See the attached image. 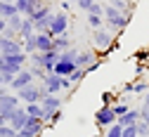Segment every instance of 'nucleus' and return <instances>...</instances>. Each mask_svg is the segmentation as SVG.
Listing matches in <instances>:
<instances>
[{
    "mask_svg": "<svg viewBox=\"0 0 149 137\" xmlns=\"http://www.w3.org/2000/svg\"><path fill=\"white\" fill-rule=\"evenodd\" d=\"M133 57H135V62H137V64H142V62L149 59V50H147V47H144V50H137Z\"/></svg>",
    "mask_w": 149,
    "mask_h": 137,
    "instance_id": "obj_34",
    "label": "nucleus"
},
{
    "mask_svg": "<svg viewBox=\"0 0 149 137\" xmlns=\"http://www.w3.org/2000/svg\"><path fill=\"white\" fill-rule=\"evenodd\" d=\"M17 106H22L17 92H10L7 88H0V113H3L5 121H10V116H12V111Z\"/></svg>",
    "mask_w": 149,
    "mask_h": 137,
    "instance_id": "obj_3",
    "label": "nucleus"
},
{
    "mask_svg": "<svg viewBox=\"0 0 149 137\" xmlns=\"http://www.w3.org/2000/svg\"><path fill=\"white\" fill-rule=\"evenodd\" d=\"M40 106H43V111H45L47 116H52L54 111H62L64 99H62L59 95H45L43 99H40Z\"/></svg>",
    "mask_w": 149,
    "mask_h": 137,
    "instance_id": "obj_10",
    "label": "nucleus"
},
{
    "mask_svg": "<svg viewBox=\"0 0 149 137\" xmlns=\"http://www.w3.org/2000/svg\"><path fill=\"white\" fill-rule=\"evenodd\" d=\"M36 45H38V52H50L54 50V38L50 33H36Z\"/></svg>",
    "mask_w": 149,
    "mask_h": 137,
    "instance_id": "obj_14",
    "label": "nucleus"
},
{
    "mask_svg": "<svg viewBox=\"0 0 149 137\" xmlns=\"http://www.w3.org/2000/svg\"><path fill=\"white\" fill-rule=\"evenodd\" d=\"M71 10V3H62V12H69Z\"/></svg>",
    "mask_w": 149,
    "mask_h": 137,
    "instance_id": "obj_40",
    "label": "nucleus"
},
{
    "mask_svg": "<svg viewBox=\"0 0 149 137\" xmlns=\"http://www.w3.org/2000/svg\"><path fill=\"white\" fill-rule=\"evenodd\" d=\"M57 59H59V52H57V50H50V52H33V54L29 57V64H38V66H43L47 73H52Z\"/></svg>",
    "mask_w": 149,
    "mask_h": 137,
    "instance_id": "obj_4",
    "label": "nucleus"
},
{
    "mask_svg": "<svg viewBox=\"0 0 149 137\" xmlns=\"http://www.w3.org/2000/svg\"><path fill=\"white\" fill-rule=\"evenodd\" d=\"M22 43L14 38H3L0 35V54H22Z\"/></svg>",
    "mask_w": 149,
    "mask_h": 137,
    "instance_id": "obj_12",
    "label": "nucleus"
},
{
    "mask_svg": "<svg viewBox=\"0 0 149 137\" xmlns=\"http://www.w3.org/2000/svg\"><path fill=\"white\" fill-rule=\"evenodd\" d=\"M66 3H73V5H76V3H78V0H66Z\"/></svg>",
    "mask_w": 149,
    "mask_h": 137,
    "instance_id": "obj_42",
    "label": "nucleus"
},
{
    "mask_svg": "<svg viewBox=\"0 0 149 137\" xmlns=\"http://www.w3.org/2000/svg\"><path fill=\"white\" fill-rule=\"evenodd\" d=\"M147 50H149V45H147Z\"/></svg>",
    "mask_w": 149,
    "mask_h": 137,
    "instance_id": "obj_43",
    "label": "nucleus"
},
{
    "mask_svg": "<svg viewBox=\"0 0 149 137\" xmlns=\"http://www.w3.org/2000/svg\"><path fill=\"white\" fill-rule=\"evenodd\" d=\"M14 5H17V12H19L22 17H31L38 7H33L31 0H14Z\"/></svg>",
    "mask_w": 149,
    "mask_h": 137,
    "instance_id": "obj_20",
    "label": "nucleus"
},
{
    "mask_svg": "<svg viewBox=\"0 0 149 137\" xmlns=\"http://www.w3.org/2000/svg\"><path fill=\"white\" fill-rule=\"evenodd\" d=\"M5 22H7V29H12V31H17V33H19V29H22V22H24V17H22V14H14V17L5 19Z\"/></svg>",
    "mask_w": 149,
    "mask_h": 137,
    "instance_id": "obj_28",
    "label": "nucleus"
},
{
    "mask_svg": "<svg viewBox=\"0 0 149 137\" xmlns=\"http://www.w3.org/2000/svg\"><path fill=\"white\" fill-rule=\"evenodd\" d=\"M118 102H121V95L111 92V90L102 92V104H107V106H114V104H118Z\"/></svg>",
    "mask_w": 149,
    "mask_h": 137,
    "instance_id": "obj_24",
    "label": "nucleus"
},
{
    "mask_svg": "<svg viewBox=\"0 0 149 137\" xmlns=\"http://www.w3.org/2000/svg\"><path fill=\"white\" fill-rule=\"evenodd\" d=\"M22 50H24V54H33V52H38V45H36V35H31V38H26V40L22 43Z\"/></svg>",
    "mask_w": 149,
    "mask_h": 137,
    "instance_id": "obj_25",
    "label": "nucleus"
},
{
    "mask_svg": "<svg viewBox=\"0 0 149 137\" xmlns=\"http://www.w3.org/2000/svg\"><path fill=\"white\" fill-rule=\"evenodd\" d=\"M0 137H17V130L5 123V125H0Z\"/></svg>",
    "mask_w": 149,
    "mask_h": 137,
    "instance_id": "obj_31",
    "label": "nucleus"
},
{
    "mask_svg": "<svg viewBox=\"0 0 149 137\" xmlns=\"http://www.w3.org/2000/svg\"><path fill=\"white\" fill-rule=\"evenodd\" d=\"M78 66H76V62H69V59H57V64H54V71L52 73H57V76H62V78H69L73 71H76Z\"/></svg>",
    "mask_w": 149,
    "mask_h": 137,
    "instance_id": "obj_13",
    "label": "nucleus"
},
{
    "mask_svg": "<svg viewBox=\"0 0 149 137\" xmlns=\"http://www.w3.org/2000/svg\"><path fill=\"white\" fill-rule=\"evenodd\" d=\"M33 83H36V78L31 76V71H29V69H22L19 73L14 76V81H12V85H10V88H12L14 92H19L22 88H26V85H33Z\"/></svg>",
    "mask_w": 149,
    "mask_h": 137,
    "instance_id": "obj_11",
    "label": "nucleus"
},
{
    "mask_svg": "<svg viewBox=\"0 0 149 137\" xmlns=\"http://www.w3.org/2000/svg\"><path fill=\"white\" fill-rule=\"evenodd\" d=\"M109 5L116 7V10L123 12V14H130V17H133V3H130V0H109Z\"/></svg>",
    "mask_w": 149,
    "mask_h": 137,
    "instance_id": "obj_22",
    "label": "nucleus"
},
{
    "mask_svg": "<svg viewBox=\"0 0 149 137\" xmlns=\"http://www.w3.org/2000/svg\"><path fill=\"white\" fill-rule=\"evenodd\" d=\"M130 109H133V106H130V104L123 99V95H121V102H118V104H114V113H116V118H121V116H123V113H128Z\"/></svg>",
    "mask_w": 149,
    "mask_h": 137,
    "instance_id": "obj_26",
    "label": "nucleus"
},
{
    "mask_svg": "<svg viewBox=\"0 0 149 137\" xmlns=\"http://www.w3.org/2000/svg\"><path fill=\"white\" fill-rule=\"evenodd\" d=\"M31 35H36V24H33V19L24 17V22H22V29H19V40L24 43L26 38H31Z\"/></svg>",
    "mask_w": 149,
    "mask_h": 137,
    "instance_id": "obj_18",
    "label": "nucleus"
},
{
    "mask_svg": "<svg viewBox=\"0 0 149 137\" xmlns=\"http://www.w3.org/2000/svg\"><path fill=\"white\" fill-rule=\"evenodd\" d=\"M71 47H73V40H71L69 33H62V35L54 38V50H57V52H66Z\"/></svg>",
    "mask_w": 149,
    "mask_h": 137,
    "instance_id": "obj_19",
    "label": "nucleus"
},
{
    "mask_svg": "<svg viewBox=\"0 0 149 137\" xmlns=\"http://www.w3.org/2000/svg\"><path fill=\"white\" fill-rule=\"evenodd\" d=\"M90 137H104V132H95V135H90Z\"/></svg>",
    "mask_w": 149,
    "mask_h": 137,
    "instance_id": "obj_41",
    "label": "nucleus"
},
{
    "mask_svg": "<svg viewBox=\"0 0 149 137\" xmlns=\"http://www.w3.org/2000/svg\"><path fill=\"white\" fill-rule=\"evenodd\" d=\"M43 130H45V123L40 118H31L19 132H17V137H40Z\"/></svg>",
    "mask_w": 149,
    "mask_h": 137,
    "instance_id": "obj_8",
    "label": "nucleus"
},
{
    "mask_svg": "<svg viewBox=\"0 0 149 137\" xmlns=\"http://www.w3.org/2000/svg\"><path fill=\"white\" fill-rule=\"evenodd\" d=\"M52 38H57L62 33H69V14L66 12H52V19H50V31H47Z\"/></svg>",
    "mask_w": 149,
    "mask_h": 137,
    "instance_id": "obj_5",
    "label": "nucleus"
},
{
    "mask_svg": "<svg viewBox=\"0 0 149 137\" xmlns=\"http://www.w3.org/2000/svg\"><path fill=\"white\" fill-rule=\"evenodd\" d=\"M137 135H140V137H149V123L142 121V118H140V123H137Z\"/></svg>",
    "mask_w": 149,
    "mask_h": 137,
    "instance_id": "obj_33",
    "label": "nucleus"
},
{
    "mask_svg": "<svg viewBox=\"0 0 149 137\" xmlns=\"http://www.w3.org/2000/svg\"><path fill=\"white\" fill-rule=\"evenodd\" d=\"M14 14H19V12H17V5H14V3H7V0H0V17H3V19H10V17H14Z\"/></svg>",
    "mask_w": 149,
    "mask_h": 137,
    "instance_id": "obj_21",
    "label": "nucleus"
},
{
    "mask_svg": "<svg viewBox=\"0 0 149 137\" xmlns=\"http://www.w3.org/2000/svg\"><path fill=\"white\" fill-rule=\"evenodd\" d=\"M88 26L92 29V31H95V29H104V17H100V14H90L88 12Z\"/></svg>",
    "mask_w": 149,
    "mask_h": 137,
    "instance_id": "obj_23",
    "label": "nucleus"
},
{
    "mask_svg": "<svg viewBox=\"0 0 149 137\" xmlns=\"http://www.w3.org/2000/svg\"><path fill=\"white\" fill-rule=\"evenodd\" d=\"M142 109H149V90H147L144 97H142Z\"/></svg>",
    "mask_w": 149,
    "mask_h": 137,
    "instance_id": "obj_38",
    "label": "nucleus"
},
{
    "mask_svg": "<svg viewBox=\"0 0 149 137\" xmlns=\"http://www.w3.org/2000/svg\"><path fill=\"white\" fill-rule=\"evenodd\" d=\"M95 123H97V128H111L114 123H118L116 113H114V106L102 104V106L95 111Z\"/></svg>",
    "mask_w": 149,
    "mask_h": 137,
    "instance_id": "obj_6",
    "label": "nucleus"
},
{
    "mask_svg": "<svg viewBox=\"0 0 149 137\" xmlns=\"http://www.w3.org/2000/svg\"><path fill=\"white\" fill-rule=\"evenodd\" d=\"M62 118H64V113H62V111H54V113L50 116V121H47V125H57V123H59Z\"/></svg>",
    "mask_w": 149,
    "mask_h": 137,
    "instance_id": "obj_36",
    "label": "nucleus"
},
{
    "mask_svg": "<svg viewBox=\"0 0 149 137\" xmlns=\"http://www.w3.org/2000/svg\"><path fill=\"white\" fill-rule=\"evenodd\" d=\"M140 118H142V116H140V109H130L128 113H123L121 118H118V125H121V128H125V125H137Z\"/></svg>",
    "mask_w": 149,
    "mask_h": 137,
    "instance_id": "obj_17",
    "label": "nucleus"
},
{
    "mask_svg": "<svg viewBox=\"0 0 149 137\" xmlns=\"http://www.w3.org/2000/svg\"><path fill=\"white\" fill-rule=\"evenodd\" d=\"M121 137H140L137 135V125H125L123 132H121Z\"/></svg>",
    "mask_w": 149,
    "mask_h": 137,
    "instance_id": "obj_35",
    "label": "nucleus"
},
{
    "mask_svg": "<svg viewBox=\"0 0 149 137\" xmlns=\"http://www.w3.org/2000/svg\"><path fill=\"white\" fill-rule=\"evenodd\" d=\"M26 69H29V71H31V76H33V78H36V81H43V78H45V76H47V71H45V69H43V66H38V64H29V66H26Z\"/></svg>",
    "mask_w": 149,
    "mask_h": 137,
    "instance_id": "obj_27",
    "label": "nucleus"
},
{
    "mask_svg": "<svg viewBox=\"0 0 149 137\" xmlns=\"http://www.w3.org/2000/svg\"><path fill=\"white\" fill-rule=\"evenodd\" d=\"M33 7H43V5H50V0H31Z\"/></svg>",
    "mask_w": 149,
    "mask_h": 137,
    "instance_id": "obj_37",
    "label": "nucleus"
},
{
    "mask_svg": "<svg viewBox=\"0 0 149 137\" xmlns=\"http://www.w3.org/2000/svg\"><path fill=\"white\" fill-rule=\"evenodd\" d=\"M85 76H88V71H85V69H76V71H73V73L69 76V81H71V85H78Z\"/></svg>",
    "mask_w": 149,
    "mask_h": 137,
    "instance_id": "obj_29",
    "label": "nucleus"
},
{
    "mask_svg": "<svg viewBox=\"0 0 149 137\" xmlns=\"http://www.w3.org/2000/svg\"><path fill=\"white\" fill-rule=\"evenodd\" d=\"M17 97H19V102H22V104H38V102L43 99V95H40V85H38V83L26 85V88H22L19 92H17Z\"/></svg>",
    "mask_w": 149,
    "mask_h": 137,
    "instance_id": "obj_7",
    "label": "nucleus"
},
{
    "mask_svg": "<svg viewBox=\"0 0 149 137\" xmlns=\"http://www.w3.org/2000/svg\"><path fill=\"white\" fill-rule=\"evenodd\" d=\"M29 121H31V116L26 113V109H24V104H22V106H17V109L12 111V116H10L7 125H12V128H14L17 132H19V130H22V128H24V125H26Z\"/></svg>",
    "mask_w": 149,
    "mask_h": 137,
    "instance_id": "obj_9",
    "label": "nucleus"
},
{
    "mask_svg": "<svg viewBox=\"0 0 149 137\" xmlns=\"http://www.w3.org/2000/svg\"><path fill=\"white\" fill-rule=\"evenodd\" d=\"M147 90H149V81H133V83L123 85V92H133L137 97H144Z\"/></svg>",
    "mask_w": 149,
    "mask_h": 137,
    "instance_id": "obj_15",
    "label": "nucleus"
},
{
    "mask_svg": "<svg viewBox=\"0 0 149 137\" xmlns=\"http://www.w3.org/2000/svg\"><path fill=\"white\" fill-rule=\"evenodd\" d=\"M90 38H92V47L100 50V52H104V54L118 47V38L111 33V31H107V29H95Z\"/></svg>",
    "mask_w": 149,
    "mask_h": 137,
    "instance_id": "obj_2",
    "label": "nucleus"
},
{
    "mask_svg": "<svg viewBox=\"0 0 149 137\" xmlns=\"http://www.w3.org/2000/svg\"><path fill=\"white\" fill-rule=\"evenodd\" d=\"M95 3H97V0H78V3H76V7H78V10H83V12H90Z\"/></svg>",
    "mask_w": 149,
    "mask_h": 137,
    "instance_id": "obj_32",
    "label": "nucleus"
},
{
    "mask_svg": "<svg viewBox=\"0 0 149 137\" xmlns=\"http://www.w3.org/2000/svg\"><path fill=\"white\" fill-rule=\"evenodd\" d=\"M95 62H97V54L90 52V50H83V52H78V57H76V66H78V69H88L90 64H95Z\"/></svg>",
    "mask_w": 149,
    "mask_h": 137,
    "instance_id": "obj_16",
    "label": "nucleus"
},
{
    "mask_svg": "<svg viewBox=\"0 0 149 137\" xmlns=\"http://www.w3.org/2000/svg\"><path fill=\"white\" fill-rule=\"evenodd\" d=\"M128 24H130V14H123L116 7H111L109 3H104V29L107 31H111L114 35H118Z\"/></svg>",
    "mask_w": 149,
    "mask_h": 137,
    "instance_id": "obj_1",
    "label": "nucleus"
},
{
    "mask_svg": "<svg viewBox=\"0 0 149 137\" xmlns=\"http://www.w3.org/2000/svg\"><path fill=\"white\" fill-rule=\"evenodd\" d=\"M121 132H123V128L118 125V123H114L111 128H107V132H104V137H121Z\"/></svg>",
    "mask_w": 149,
    "mask_h": 137,
    "instance_id": "obj_30",
    "label": "nucleus"
},
{
    "mask_svg": "<svg viewBox=\"0 0 149 137\" xmlns=\"http://www.w3.org/2000/svg\"><path fill=\"white\" fill-rule=\"evenodd\" d=\"M5 29H7V22H5L3 17H0V35H3V31H5Z\"/></svg>",
    "mask_w": 149,
    "mask_h": 137,
    "instance_id": "obj_39",
    "label": "nucleus"
}]
</instances>
